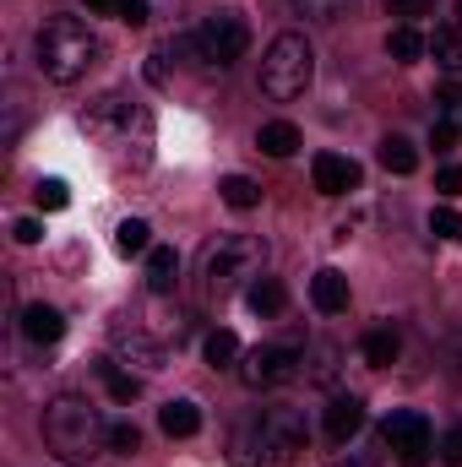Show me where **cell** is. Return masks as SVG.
I'll return each mask as SVG.
<instances>
[{"mask_svg":"<svg viewBox=\"0 0 462 467\" xmlns=\"http://www.w3.org/2000/svg\"><path fill=\"white\" fill-rule=\"evenodd\" d=\"M305 441H310L305 413L289 408V402H272V408H256L234 430V462L239 467H289V462H299Z\"/></svg>","mask_w":462,"mask_h":467,"instance_id":"cell-1","label":"cell"},{"mask_svg":"<svg viewBox=\"0 0 462 467\" xmlns=\"http://www.w3.org/2000/svg\"><path fill=\"white\" fill-rule=\"evenodd\" d=\"M44 446L60 462H88V457H99V446H110V424L88 397L66 391L44 408Z\"/></svg>","mask_w":462,"mask_h":467,"instance_id":"cell-2","label":"cell"},{"mask_svg":"<svg viewBox=\"0 0 462 467\" xmlns=\"http://www.w3.org/2000/svg\"><path fill=\"white\" fill-rule=\"evenodd\" d=\"M38 71L49 77V82H77V77H88V66L99 60V38L88 33V22H77V16H49L44 27H38Z\"/></svg>","mask_w":462,"mask_h":467,"instance_id":"cell-3","label":"cell"},{"mask_svg":"<svg viewBox=\"0 0 462 467\" xmlns=\"http://www.w3.org/2000/svg\"><path fill=\"white\" fill-rule=\"evenodd\" d=\"M310 77H316V49H310V38H305V33H278V38L267 44V55H261V93H267L272 104H289V99H299V93L310 88Z\"/></svg>","mask_w":462,"mask_h":467,"instance_id":"cell-4","label":"cell"},{"mask_svg":"<svg viewBox=\"0 0 462 467\" xmlns=\"http://www.w3.org/2000/svg\"><path fill=\"white\" fill-rule=\"evenodd\" d=\"M267 266V244L256 234H224L218 244L202 250V283L213 299L234 294L239 283H256V272Z\"/></svg>","mask_w":462,"mask_h":467,"instance_id":"cell-5","label":"cell"},{"mask_svg":"<svg viewBox=\"0 0 462 467\" xmlns=\"http://www.w3.org/2000/svg\"><path fill=\"white\" fill-rule=\"evenodd\" d=\"M294 375H305V348L289 337V343H261L239 358V380L250 391H272V386H289Z\"/></svg>","mask_w":462,"mask_h":467,"instance_id":"cell-6","label":"cell"},{"mask_svg":"<svg viewBox=\"0 0 462 467\" xmlns=\"http://www.w3.org/2000/svg\"><path fill=\"white\" fill-rule=\"evenodd\" d=\"M245 49H250V22H245L239 11H213V16L196 27V55H202V66H234Z\"/></svg>","mask_w":462,"mask_h":467,"instance_id":"cell-7","label":"cell"},{"mask_svg":"<svg viewBox=\"0 0 462 467\" xmlns=\"http://www.w3.org/2000/svg\"><path fill=\"white\" fill-rule=\"evenodd\" d=\"M381 441L397 451V462L403 467H425L430 462V451H436V435H430V424L419 419V413H386V424H381Z\"/></svg>","mask_w":462,"mask_h":467,"instance_id":"cell-8","label":"cell"},{"mask_svg":"<svg viewBox=\"0 0 462 467\" xmlns=\"http://www.w3.org/2000/svg\"><path fill=\"white\" fill-rule=\"evenodd\" d=\"M310 180H316L321 196H348V191H359V163L343 158V152H316L310 158Z\"/></svg>","mask_w":462,"mask_h":467,"instance_id":"cell-9","label":"cell"},{"mask_svg":"<svg viewBox=\"0 0 462 467\" xmlns=\"http://www.w3.org/2000/svg\"><path fill=\"white\" fill-rule=\"evenodd\" d=\"M22 332H27V343L49 348V343L66 337V316H60L55 305H27V310H22Z\"/></svg>","mask_w":462,"mask_h":467,"instance_id":"cell-10","label":"cell"},{"mask_svg":"<svg viewBox=\"0 0 462 467\" xmlns=\"http://www.w3.org/2000/svg\"><path fill=\"white\" fill-rule=\"evenodd\" d=\"M310 299H316L321 316H343L348 310V277L338 266H321V272L310 277Z\"/></svg>","mask_w":462,"mask_h":467,"instance_id":"cell-11","label":"cell"},{"mask_svg":"<svg viewBox=\"0 0 462 467\" xmlns=\"http://www.w3.org/2000/svg\"><path fill=\"white\" fill-rule=\"evenodd\" d=\"M359 424H364V402H359L353 391L327 402V441H332V446H343L348 435H359Z\"/></svg>","mask_w":462,"mask_h":467,"instance_id":"cell-12","label":"cell"},{"mask_svg":"<svg viewBox=\"0 0 462 467\" xmlns=\"http://www.w3.org/2000/svg\"><path fill=\"white\" fill-rule=\"evenodd\" d=\"M158 430H163L169 441H185V435L202 430V408L185 402V397H180V402H163V408H158Z\"/></svg>","mask_w":462,"mask_h":467,"instance_id":"cell-13","label":"cell"},{"mask_svg":"<svg viewBox=\"0 0 462 467\" xmlns=\"http://www.w3.org/2000/svg\"><path fill=\"white\" fill-rule=\"evenodd\" d=\"M115 348H125L136 364H142V369H158V358H163V348H158V343H152L136 321H115Z\"/></svg>","mask_w":462,"mask_h":467,"instance_id":"cell-14","label":"cell"},{"mask_svg":"<svg viewBox=\"0 0 462 467\" xmlns=\"http://www.w3.org/2000/svg\"><path fill=\"white\" fill-rule=\"evenodd\" d=\"M256 147H261L267 158H294V152H299V130H294L289 119H267V125L256 130Z\"/></svg>","mask_w":462,"mask_h":467,"instance_id":"cell-15","label":"cell"},{"mask_svg":"<svg viewBox=\"0 0 462 467\" xmlns=\"http://www.w3.org/2000/svg\"><path fill=\"white\" fill-rule=\"evenodd\" d=\"M174 277H180V255H174L169 244H152V250H147V288H152V294H169Z\"/></svg>","mask_w":462,"mask_h":467,"instance_id":"cell-16","label":"cell"},{"mask_svg":"<svg viewBox=\"0 0 462 467\" xmlns=\"http://www.w3.org/2000/svg\"><path fill=\"white\" fill-rule=\"evenodd\" d=\"M245 305H250L256 316H283V305H289V288H283L278 277H256V283L245 288Z\"/></svg>","mask_w":462,"mask_h":467,"instance_id":"cell-17","label":"cell"},{"mask_svg":"<svg viewBox=\"0 0 462 467\" xmlns=\"http://www.w3.org/2000/svg\"><path fill=\"white\" fill-rule=\"evenodd\" d=\"M430 55L452 71V77H462V22H446V27H436V38H430Z\"/></svg>","mask_w":462,"mask_h":467,"instance_id":"cell-18","label":"cell"},{"mask_svg":"<svg viewBox=\"0 0 462 467\" xmlns=\"http://www.w3.org/2000/svg\"><path fill=\"white\" fill-rule=\"evenodd\" d=\"M381 169H386V174H414V169H419V147H414L408 136H386V141H381Z\"/></svg>","mask_w":462,"mask_h":467,"instance_id":"cell-19","label":"cell"},{"mask_svg":"<svg viewBox=\"0 0 462 467\" xmlns=\"http://www.w3.org/2000/svg\"><path fill=\"white\" fill-rule=\"evenodd\" d=\"M364 364H375V369H386L392 358H397V348H403V337L392 332V327H375V332H364Z\"/></svg>","mask_w":462,"mask_h":467,"instance_id":"cell-20","label":"cell"},{"mask_svg":"<svg viewBox=\"0 0 462 467\" xmlns=\"http://www.w3.org/2000/svg\"><path fill=\"white\" fill-rule=\"evenodd\" d=\"M99 375H104V386H110V397H115V402H136V397H142V380H136V375H125L115 358H99Z\"/></svg>","mask_w":462,"mask_h":467,"instance_id":"cell-21","label":"cell"},{"mask_svg":"<svg viewBox=\"0 0 462 467\" xmlns=\"http://www.w3.org/2000/svg\"><path fill=\"white\" fill-rule=\"evenodd\" d=\"M202 353H207V364H218V369H229V364H239L245 358V348H239V337L234 332H207V343H202Z\"/></svg>","mask_w":462,"mask_h":467,"instance_id":"cell-22","label":"cell"},{"mask_svg":"<svg viewBox=\"0 0 462 467\" xmlns=\"http://www.w3.org/2000/svg\"><path fill=\"white\" fill-rule=\"evenodd\" d=\"M115 250L120 255H147V250H152V229H147L142 218H125L115 229Z\"/></svg>","mask_w":462,"mask_h":467,"instance_id":"cell-23","label":"cell"},{"mask_svg":"<svg viewBox=\"0 0 462 467\" xmlns=\"http://www.w3.org/2000/svg\"><path fill=\"white\" fill-rule=\"evenodd\" d=\"M218 196L229 202L234 213H250V207L261 202V185H256V180H245V174H229V180L218 185Z\"/></svg>","mask_w":462,"mask_h":467,"instance_id":"cell-24","label":"cell"},{"mask_svg":"<svg viewBox=\"0 0 462 467\" xmlns=\"http://www.w3.org/2000/svg\"><path fill=\"white\" fill-rule=\"evenodd\" d=\"M425 49H430V44H425L414 27H392V33H386V55H392V60H403V66H408V60H419Z\"/></svg>","mask_w":462,"mask_h":467,"instance_id":"cell-25","label":"cell"},{"mask_svg":"<svg viewBox=\"0 0 462 467\" xmlns=\"http://www.w3.org/2000/svg\"><path fill=\"white\" fill-rule=\"evenodd\" d=\"M88 11H99V16H120V22H131V27L147 22V0H88Z\"/></svg>","mask_w":462,"mask_h":467,"instance_id":"cell-26","label":"cell"},{"mask_svg":"<svg viewBox=\"0 0 462 467\" xmlns=\"http://www.w3.org/2000/svg\"><path fill=\"white\" fill-rule=\"evenodd\" d=\"M348 5H353V0H294V11H299V16H310V22H327V27H332V22H343Z\"/></svg>","mask_w":462,"mask_h":467,"instance_id":"cell-27","label":"cell"},{"mask_svg":"<svg viewBox=\"0 0 462 467\" xmlns=\"http://www.w3.org/2000/svg\"><path fill=\"white\" fill-rule=\"evenodd\" d=\"M110 451H120V457L142 451V430L136 424H110Z\"/></svg>","mask_w":462,"mask_h":467,"instance_id":"cell-28","label":"cell"},{"mask_svg":"<svg viewBox=\"0 0 462 467\" xmlns=\"http://www.w3.org/2000/svg\"><path fill=\"white\" fill-rule=\"evenodd\" d=\"M66 202H71L66 180H38V207H44V213H60Z\"/></svg>","mask_w":462,"mask_h":467,"instance_id":"cell-29","label":"cell"},{"mask_svg":"<svg viewBox=\"0 0 462 467\" xmlns=\"http://www.w3.org/2000/svg\"><path fill=\"white\" fill-rule=\"evenodd\" d=\"M430 234H436V239H457L462 218L452 213V207H436V213H430Z\"/></svg>","mask_w":462,"mask_h":467,"instance_id":"cell-30","label":"cell"},{"mask_svg":"<svg viewBox=\"0 0 462 467\" xmlns=\"http://www.w3.org/2000/svg\"><path fill=\"white\" fill-rule=\"evenodd\" d=\"M436 451H441V462H446V467H462V424H452V430L441 435V446H436Z\"/></svg>","mask_w":462,"mask_h":467,"instance_id":"cell-31","label":"cell"},{"mask_svg":"<svg viewBox=\"0 0 462 467\" xmlns=\"http://www.w3.org/2000/svg\"><path fill=\"white\" fill-rule=\"evenodd\" d=\"M11 234H16V244H38V239H44V223H38V218H16Z\"/></svg>","mask_w":462,"mask_h":467,"instance_id":"cell-32","label":"cell"},{"mask_svg":"<svg viewBox=\"0 0 462 467\" xmlns=\"http://www.w3.org/2000/svg\"><path fill=\"white\" fill-rule=\"evenodd\" d=\"M386 11L392 16H425V11H436V0H386Z\"/></svg>","mask_w":462,"mask_h":467,"instance_id":"cell-33","label":"cell"},{"mask_svg":"<svg viewBox=\"0 0 462 467\" xmlns=\"http://www.w3.org/2000/svg\"><path fill=\"white\" fill-rule=\"evenodd\" d=\"M430 147H441V152H446V147H457V125H452V119H436V130H430Z\"/></svg>","mask_w":462,"mask_h":467,"instance_id":"cell-34","label":"cell"},{"mask_svg":"<svg viewBox=\"0 0 462 467\" xmlns=\"http://www.w3.org/2000/svg\"><path fill=\"white\" fill-rule=\"evenodd\" d=\"M436 191L441 196H462V169H441L436 174Z\"/></svg>","mask_w":462,"mask_h":467,"instance_id":"cell-35","label":"cell"},{"mask_svg":"<svg viewBox=\"0 0 462 467\" xmlns=\"http://www.w3.org/2000/svg\"><path fill=\"white\" fill-rule=\"evenodd\" d=\"M436 104H441L446 115H452V109H462V88H457V82H441V93H436Z\"/></svg>","mask_w":462,"mask_h":467,"instance_id":"cell-36","label":"cell"},{"mask_svg":"<svg viewBox=\"0 0 462 467\" xmlns=\"http://www.w3.org/2000/svg\"><path fill=\"white\" fill-rule=\"evenodd\" d=\"M327 467H364V462H353V457H338V462H327Z\"/></svg>","mask_w":462,"mask_h":467,"instance_id":"cell-37","label":"cell"},{"mask_svg":"<svg viewBox=\"0 0 462 467\" xmlns=\"http://www.w3.org/2000/svg\"><path fill=\"white\" fill-rule=\"evenodd\" d=\"M457 11H462V0H457Z\"/></svg>","mask_w":462,"mask_h":467,"instance_id":"cell-38","label":"cell"}]
</instances>
